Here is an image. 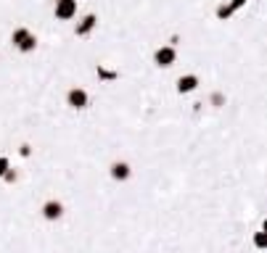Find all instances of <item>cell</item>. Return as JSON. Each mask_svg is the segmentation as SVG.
Instances as JSON below:
<instances>
[{"label": "cell", "instance_id": "9", "mask_svg": "<svg viewBox=\"0 0 267 253\" xmlns=\"http://www.w3.org/2000/svg\"><path fill=\"white\" fill-rule=\"evenodd\" d=\"M8 166H11V164H8V158H3V156H0V180H3V174L8 172Z\"/></svg>", "mask_w": 267, "mask_h": 253}, {"label": "cell", "instance_id": "4", "mask_svg": "<svg viewBox=\"0 0 267 253\" xmlns=\"http://www.w3.org/2000/svg\"><path fill=\"white\" fill-rule=\"evenodd\" d=\"M174 58H178V53H174V48H170V45H167V48H159V50L154 53V61H156V66H164V69H167V66H172V63H174Z\"/></svg>", "mask_w": 267, "mask_h": 253}, {"label": "cell", "instance_id": "7", "mask_svg": "<svg viewBox=\"0 0 267 253\" xmlns=\"http://www.w3.org/2000/svg\"><path fill=\"white\" fill-rule=\"evenodd\" d=\"M96 24H98V16H96V13H88V16L80 21V26H77V37H85V34H90V32L96 29Z\"/></svg>", "mask_w": 267, "mask_h": 253}, {"label": "cell", "instance_id": "1", "mask_svg": "<svg viewBox=\"0 0 267 253\" xmlns=\"http://www.w3.org/2000/svg\"><path fill=\"white\" fill-rule=\"evenodd\" d=\"M11 40H14V45H16L22 53H32L34 48H38V37L26 29V26H19V29L11 34Z\"/></svg>", "mask_w": 267, "mask_h": 253}, {"label": "cell", "instance_id": "10", "mask_svg": "<svg viewBox=\"0 0 267 253\" xmlns=\"http://www.w3.org/2000/svg\"><path fill=\"white\" fill-rule=\"evenodd\" d=\"M256 246H260V248H264V246H267V238H264V232H256Z\"/></svg>", "mask_w": 267, "mask_h": 253}, {"label": "cell", "instance_id": "5", "mask_svg": "<svg viewBox=\"0 0 267 253\" xmlns=\"http://www.w3.org/2000/svg\"><path fill=\"white\" fill-rule=\"evenodd\" d=\"M61 214H64V206L58 203V201H48L42 206V217L48 219V222H56V219H61Z\"/></svg>", "mask_w": 267, "mask_h": 253}, {"label": "cell", "instance_id": "2", "mask_svg": "<svg viewBox=\"0 0 267 253\" xmlns=\"http://www.w3.org/2000/svg\"><path fill=\"white\" fill-rule=\"evenodd\" d=\"M56 18H61V21H69V18H74L77 13V0H56Z\"/></svg>", "mask_w": 267, "mask_h": 253}, {"label": "cell", "instance_id": "8", "mask_svg": "<svg viewBox=\"0 0 267 253\" xmlns=\"http://www.w3.org/2000/svg\"><path fill=\"white\" fill-rule=\"evenodd\" d=\"M112 177H114L116 182L130 180V166H127L124 161H116V164H112Z\"/></svg>", "mask_w": 267, "mask_h": 253}, {"label": "cell", "instance_id": "11", "mask_svg": "<svg viewBox=\"0 0 267 253\" xmlns=\"http://www.w3.org/2000/svg\"><path fill=\"white\" fill-rule=\"evenodd\" d=\"M3 180H6V182H14V180H16V174L11 172V169H8V172L3 174Z\"/></svg>", "mask_w": 267, "mask_h": 253}, {"label": "cell", "instance_id": "6", "mask_svg": "<svg viewBox=\"0 0 267 253\" xmlns=\"http://www.w3.org/2000/svg\"><path fill=\"white\" fill-rule=\"evenodd\" d=\"M198 87V77L196 74H186V77H180L178 79V92L180 95H186V92H193Z\"/></svg>", "mask_w": 267, "mask_h": 253}, {"label": "cell", "instance_id": "3", "mask_svg": "<svg viewBox=\"0 0 267 253\" xmlns=\"http://www.w3.org/2000/svg\"><path fill=\"white\" fill-rule=\"evenodd\" d=\"M88 92L85 90H80V87H72L69 92H66V103L72 108H88Z\"/></svg>", "mask_w": 267, "mask_h": 253}]
</instances>
